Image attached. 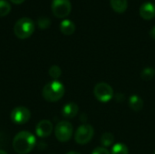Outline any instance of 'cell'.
Segmentation results:
<instances>
[{"label":"cell","mask_w":155,"mask_h":154,"mask_svg":"<svg viewBox=\"0 0 155 154\" xmlns=\"http://www.w3.org/2000/svg\"><path fill=\"white\" fill-rule=\"evenodd\" d=\"M35 144V136L28 131L19 132L13 140V149L17 154L30 153Z\"/></svg>","instance_id":"cell-1"},{"label":"cell","mask_w":155,"mask_h":154,"mask_svg":"<svg viewBox=\"0 0 155 154\" xmlns=\"http://www.w3.org/2000/svg\"><path fill=\"white\" fill-rule=\"evenodd\" d=\"M65 88L63 83L58 80H53L44 86L42 96L48 103H55L63 98Z\"/></svg>","instance_id":"cell-2"},{"label":"cell","mask_w":155,"mask_h":154,"mask_svg":"<svg viewBox=\"0 0 155 154\" xmlns=\"http://www.w3.org/2000/svg\"><path fill=\"white\" fill-rule=\"evenodd\" d=\"M35 23L29 17L20 18L14 26V33L19 39H26L35 32Z\"/></svg>","instance_id":"cell-3"},{"label":"cell","mask_w":155,"mask_h":154,"mask_svg":"<svg viewBox=\"0 0 155 154\" xmlns=\"http://www.w3.org/2000/svg\"><path fill=\"white\" fill-rule=\"evenodd\" d=\"M73 125L67 121H61L54 127V135L57 141L61 143H66L70 141L73 136Z\"/></svg>","instance_id":"cell-4"},{"label":"cell","mask_w":155,"mask_h":154,"mask_svg":"<svg viewBox=\"0 0 155 154\" xmlns=\"http://www.w3.org/2000/svg\"><path fill=\"white\" fill-rule=\"evenodd\" d=\"M94 130L92 125L84 123L80 125L74 134V141L76 143L84 145L88 143L94 137Z\"/></svg>","instance_id":"cell-5"},{"label":"cell","mask_w":155,"mask_h":154,"mask_svg":"<svg viewBox=\"0 0 155 154\" xmlns=\"http://www.w3.org/2000/svg\"><path fill=\"white\" fill-rule=\"evenodd\" d=\"M94 97L101 103H108L114 96V90L112 86L106 83H99L94 89Z\"/></svg>","instance_id":"cell-6"},{"label":"cell","mask_w":155,"mask_h":154,"mask_svg":"<svg viewBox=\"0 0 155 154\" xmlns=\"http://www.w3.org/2000/svg\"><path fill=\"white\" fill-rule=\"evenodd\" d=\"M72 5L70 0H53L52 12L58 18H64L70 15Z\"/></svg>","instance_id":"cell-7"},{"label":"cell","mask_w":155,"mask_h":154,"mask_svg":"<svg viewBox=\"0 0 155 154\" xmlns=\"http://www.w3.org/2000/svg\"><path fill=\"white\" fill-rule=\"evenodd\" d=\"M10 118L15 124L23 125L30 120L31 113L29 109L25 106H17L12 110L10 113Z\"/></svg>","instance_id":"cell-8"},{"label":"cell","mask_w":155,"mask_h":154,"mask_svg":"<svg viewBox=\"0 0 155 154\" xmlns=\"http://www.w3.org/2000/svg\"><path fill=\"white\" fill-rule=\"evenodd\" d=\"M53 123L48 120L40 121L35 126V134L39 138H46L53 133Z\"/></svg>","instance_id":"cell-9"},{"label":"cell","mask_w":155,"mask_h":154,"mask_svg":"<svg viewBox=\"0 0 155 154\" xmlns=\"http://www.w3.org/2000/svg\"><path fill=\"white\" fill-rule=\"evenodd\" d=\"M140 15L144 20H152L155 17V5L151 2L143 3L140 7Z\"/></svg>","instance_id":"cell-10"},{"label":"cell","mask_w":155,"mask_h":154,"mask_svg":"<svg viewBox=\"0 0 155 154\" xmlns=\"http://www.w3.org/2000/svg\"><path fill=\"white\" fill-rule=\"evenodd\" d=\"M79 111V107L75 103L70 102L64 105L62 109V115L65 119H73L74 118Z\"/></svg>","instance_id":"cell-11"},{"label":"cell","mask_w":155,"mask_h":154,"mask_svg":"<svg viewBox=\"0 0 155 154\" xmlns=\"http://www.w3.org/2000/svg\"><path fill=\"white\" fill-rule=\"evenodd\" d=\"M130 108L134 112H140L143 108V100L137 94H133L130 96L128 101Z\"/></svg>","instance_id":"cell-12"},{"label":"cell","mask_w":155,"mask_h":154,"mask_svg":"<svg viewBox=\"0 0 155 154\" xmlns=\"http://www.w3.org/2000/svg\"><path fill=\"white\" fill-rule=\"evenodd\" d=\"M60 30L65 35H71L75 31V25L69 19H64L60 24Z\"/></svg>","instance_id":"cell-13"},{"label":"cell","mask_w":155,"mask_h":154,"mask_svg":"<svg viewBox=\"0 0 155 154\" xmlns=\"http://www.w3.org/2000/svg\"><path fill=\"white\" fill-rule=\"evenodd\" d=\"M111 7L114 10V12L118 14H123L126 11L128 7L127 0H110Z\"/></svg>","instance_id":"cell-14"},{"label":"cell","mask_w":155,"mask_h":154,"mask_svg":"<svg viewBox=\"0 0 155 154\" xmlns=\"http://www.w3.org/2000/svg\"><path fill=\"white\" fill-rule=\"evenodd\" d=\"M114 136L111 133L106 132L101 137V143H102L103 147H104V148L111 146L114 143Z\"/></svg>","instance_id":"cell-15"},{"label":"cell","mask_w":155,"mask_h":154,"mask_svg":"<svg viewBox=\"0 0 155 154\" xmlns=\"http://www.w3.org/2000/svg\"><path fill=\"white\" fill-rule=\"evenodd\" d=\"M111 154H129V150L124 143H115L112 147Z\"/></svg>","instance_id":"cell-16"},{"label":"cell","mask_w":155,"mask_h":154,"mask_svg":"<svg viewBox=\"0 0 155 154\" xmlns=\"http://www.w3.org/2000/svg\"><path fill=\"white\" fill-rule=\"evenodd\" d=\"M155 75V70L152 67H146L141 72V78L143 81H151Z\"/></svg>","instance_id":"cell-17"},{"label":"cell","mask_w":155,"mask_h":154,"mask_svg":"<svg viewBox=\"0 0 155 154\" xmlns=\"http://www.w3.org/2000/svg\"><path fill=\"white\" fill-rule=\"evenodd\" d=\"M48 74L53 80H58V78L62 75V70L58 65H52L48 70Z\"/></svg>","instance_id":"cell-18"},{"label":"cell","mask_w":155,"mask_h":154,"mask_svg":"<svg viewBox=\"0 0 155 154\" xmlns=\"http://www.w3.org/2000/svg\"><path fill=\"white\" fill-rule=\"evenodd\" d=\"M11 11V5L5 0H0V16L7 15Z\"/></svg>","instance_id":"cell-19"},{"label":"cell","mask_w":155,"mask_h":154,"mask_svg":"<svg viewBox=\"0 0 155 154\" xmlns=\"http://www.w3.org/2000/svg\"><path fill=\"white\" fill-rule=\"evenodd\" d=\"M37 25L41 29H46L51 25V20L46 16H40L37 19Z\"/></svg>","instance_id":"cell-20"},{"label":"cell","mask_w":155,"mask_h":154,"mask_svg":"<svg viewBox=\"0 0 155 154\" xmlns=\"http://www.w3.org/2000/svg\"><path fill=\"white\" fill-rule=\"evenodd\" d=\"M92 154H111L109 152V151L106 149V148H104V147H97V148H95L94 151H93V152Z\"/></svg>","instance_id":"cell-21"},{"label":"cell","mask_w":155,"mask_h":154,"mask_svg":"<svg viewBox=\"0 0 155 154\" xmlns=\"http://www.w3.org/2000/svg\"><path fill=\"white\" fill-rule=\"evenodd\" d=\"M150 36H151L153 39H154L155 40V26H153V27L151 29V31H150Z\"/></svg>","instance_id":"cell-22"},{"label":"cell","mask_w":155,"mask_h":154,"mask_svg":"<svg viewBox=\"0 0 155 154\" xmlns=\"http://www.w3.org/2000/svg\"><path fill=\"white\" fill-rule=\"evenodd\" d=\"M11 2H13L14 4L15 5H19V4H22L25 0H10Z\"/></svg>","instance_id":"cell-23"},{"label":"cell","mask_w":155,"mask_h":154,"mask_svg":"<svg viewBox=\"0 0 155 154\" xmlns=\"http://www.w3.org/2000/svg\"><path fill=\"white\" fill-rule=\"evenodd\" d=\"M66 154H80L79 152H67Z\"/></svg>","instance_id":"cell-24"},{"label":"cell","mask_w":155,"mask_h":154,"mask_svg":"<svg viewBox=\"0 0 155 154\" xmlns=\"http://www.w3.org/2000/svg\"><path fill=\"white\" fill-rule=\"evenodd\" d=\"M0 154H7L5 151H3V150H0Z\"/></svg>","instance_id":"cell-25"},{"label":"cell","mask_w":155,"mask_h":154,"mask_svg":"<svg viewBox=\"0 0 155 154\" xmlns=\"http://www.w3.org/2000/svg\"><path fill=\"white\" fill-rule=\"evenodd\" d=\"M154 154H155V152H154Z\"/></svg>","instance_id":"cell-26"}]
</instances>
